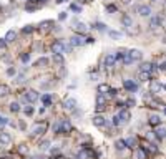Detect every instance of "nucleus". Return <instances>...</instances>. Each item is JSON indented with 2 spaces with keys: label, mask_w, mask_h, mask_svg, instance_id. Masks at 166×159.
I'll use <instances>...</instances> for the list:
<instances>
[{
  "label": "nucleus",
  "mask_w": 166,
  "mask_h": 159,
  "mask_svg": "<svg viewBox=\"0 0 166 159\" xmlns=\"http://www.w3.org/2000/svg\"><path fill=\"white\" fill-rule=\"evenodd\" d=\"M20 58H22V61H23V63H28V61H30V53H22Z\"/></svg>",
  "instance_id": "nucleus-37"
},
{
  "label": "nucleus",
  "mask_w": 166,
  "mask_h": 159,
  "mask_svg": "<svg viewBox=\"0 0 166 159\" xmlns=\"http://www.w3.org/2000/svg\"><path fill=\"white\" fill-rule=\"evenodd\" d=\"M10 111L12 113H19L20 111V104L19 103H12L10 104Z\"/></svg>",
  "instance_id": "nucleus-35"
},
{
  "label": "nucleus",
  "mask_w": 166,
  "mask_h": 159,
  "mask_svg": "<svg viewBox=\"0 0 166 159\" xmlns=\"http://www.w3.org/2000/svg\"><path fill=\"white\" fill-rule=\"evenodd\" d=\"M15 37H17V33H15L13 30H9V32H7V35H5V42L10 43V42H13V40H15Z\"/></svg>",
  "instance_id": "nucleus-21"
},
{
  "label": "nucleus",
  "mask_w": 166,
  "mask_h": 159,
  "mask_svg": "<svg viewBox=\"0 0 166 159\" xmlns=\"http://www.w3.org/2000/svg\"><path fill=\"white\" fill-rule=\"evenodd\" d=\"M85 43H87V38H83L80 33H77V35H73L70 38V45H73V47H83Z\"/></svg>",
  "instance_id": "nucleus-1"
},
{
  "label": "nucleus",
  "mask_w": 166,
  "mask_h": 159,
  "mask_svg": "<svg viewBox=\"0 0 166 159\" xmlns=\"http://www.w3.org/2000/svg\"><path fill=\"white\" fill-rule=\"evenodd\" d=\"M7 94H10V88L7 84H0V98H3Z\"/></svg>",
  "instance_id": "nucleus-22"
},
{
  "label": "nucleus",
  "mask_w": 166,
  "mask_h": 159,
  "mask_svg": "<svg viewBox=\"0 0 166 159\" xmlns=\"http://www.w3.org/2000/svg\"><path fill=\"white\" fill-rule=\"evenodd\" d=\"M149 27L151 28L161 27V17H153V18H151V23H149Z\"/></svg>",
  "instance_id": "nucleus-19"
},
{
  "label": "nucleus",
  "mask_w": 166,
  "mask_h": 159,
  "mask_svg": "<svg viewBox=\"0 0 166 159\" xmlns=\"http://www.w3.org/2000/svg\"><path fill=\"white\" fill-rule=\"evenodd\" d=\"M73 28L77 30V33H80V35L87 32V25H85V23H75V27Z\"/></svg>",
  "instance_id": "nucleus-20"
},
{
  "label": "nucleus",
  "mask_w": 166,
  "mask_h": 159,
  "mask_svg": "<svg viewBox=\"0 0 166 159\" xmlns=\"http://www.w3.org/2000/svg\"><path fill=\"white\" fill-rule=\"evenodd\" d=\"M161 83L158 81V80H151L149 81V93H153V94H156V93H159L161 91Z\"/></svg>",
  "instance_id": "nucleus-6"
},
{
  "label": "nucleus",
  "mask_w": 166,
  "mask_h": 159,
  "mask_svg": "<svg viewBox=\"0 0 166 159\" xmlns=\"http://www.w3.org/2000/svg\"><path fill=\"white\" fill-rule=\"evenodd\" d=\"M121 23H123L125 27H131V25H133V20H131V17H130V15H123Z\"/></svg>",
  "instance_id": "nucleus-23"
},
{
  "label": "nucleus",
  "mask_w": 166,
  "mask_h": 159,
  "mask_svg": "<svg viewBox=\"0 0 166 159\" xmlns=\"http://www.w3.org/2000/svg\"><path fill=\"white\" fill-rule=\"evenodd\" d=\"M105 106H106V98H105V94H98L97 96V111L101 113L103 110H105Z\"/></svg>",
  "instance_id": "nucleus-3"
},
{
  "label": "nucleus",
  "mask_w": 166,
  "mask_h": 159,
  "mask_svg": "<svg viewBox=\"0 0 166 159\" xmlns=\"http://www.w3.org/2000/svg\"><path fill=\"white\" fill-rule=\"evenodd\" d=\"M123 86L126 88V90L130 91V93H133V91H136V90H138L136 83H133L131 80H125V81H123Z\"/></svg>",
  "instance_id": "nucleus-13"
},
{
  "label": "nucleus",
  "mask_w": 166,
  "mask_h": 159,
  "mask_svg": "<svg viewBox=\"0 0 166 159\" xmlns=\"http://www.w3.org/2000/svg\"><path fill=\"white\" fill-rule=\"evenodd\" d=\"M135 144H136V138H130V139H126L128 148H138V146H135Z\"/></svg>",
  "instance_id": "nucleus-34"
},
{
  "label": "nucleus",
  "mask_w": 166,
  "mask_h": 159,
  "mask_svg": "<svg viewBox=\"0 0 166 159\" xmlns=\"http://www.w3.org/2000/svg\"><path fill=\"white\" fill-rule=\"evenodd\" d=\"M153 2H155V0H153Z\"/></svg>",
  "instance_id": "nucleus-57"
},
{
  "label": "nucleus",
  "mask_w": 166,
  "mask_h": 159,
  "mask_svg": "<svg viewBox=\"0 0 166 159\" xmlns=\"http://www.w3.org/2000/svg\"><path fill=\"white\" fill-rule=\"evenodd\" d=\"M53 133H57V134L62 133V123H55L53 124Z\"/></svg>",
  "instance_id": "nucleus-36"
},
{
  "label": "nucleus",
  "mask_w": 166,
  "mask_h": 159,
  "mask_svg": "<svg viewBox=\"0 0 166 159\" xmlns=\"http://www.w3.org/2000/svg\"><path fill=\"white\" fill-rule=\"evenodd\" d=\"M91 121H93V124H95V126H98V128H101V126H105V124H106V118H105V116H101V114H97V116H93V119H91Z\"/></svg>",
  "instance_id": "nucleus-8"
},
{
  "label": "nucleus",
  "mask_w": 166,
  "mask_h": 159,
  "mask_svg": "<svg viewBox=\"0 0 166 159\" xmlns=\"http://www.w3.org/2000/svg\"><path fill=\"white\" fill-rule=\"evenodd\" d=\"M145 148H146V149H149L151 151V152H156V148H155V144H148V146H145Z\"/></svg>",
  "instance_id": "nucleus-46"
},
{
  "label": "nucleus",
  "mask_w": 166,
  "mask_h": 159,
  "mask_svg": "<svg viewBox=\"0 0 166 159\" xmlns=\"http://www.w3.org/2000/svg\"><path fill=\"white\" fill-rule=\"evenodd\" d=\"M87 43H95V38H91V37H88V38H87Z\"/></svg>",
  "instance_id": "nucleus-51"
},
{
  "label": "nucleus",
  "mask_w": 166,
  "mask_h": 159,
  "mask_svg": "<svg viewBox=\"0 0 166 159\" xmlns=\"http://www.w3.org/2000/svg\"><path fill=\"white\" fill-rule=\"evenodd\" d=\"M65 18H67V12H62V13L58 15V20H60V22H63Z\"/></svg>",
  "instance_id": "nucleus-47"
},
{
  "label": "nucleus",
  "mask_w": 166,
  "mask_h": 159,
  "mask_svg": "<svg viewBox=\"0 0 166 159\" xmlns=\"http://www.w3.org/2000/svg\"><path fill=\"white\" fill-rule=\"evenodd\" d=\"M165 88H166V84H165Z\"/></svg>",
  "instance_id": "nucleus-56"
},
{
  "label": "nucleus",
  "mask_w": 166,
  "mask_h": 159,
  "mask_svg": "<svg viewBox=\"0 0 166 159\" xmlns=\"http://www.w3.org/2000/svg\"><path fill=\"white\" fill-rule=\"evenodd\" d=\"M45 131H47V123L35 124V128L32 129V136H42V134H43Z\"/></svg>",
  "instance_id": "nucleus-4"
},
{
  "label": "nucleus",
  "mask_w": 166,
  "mask_h": 159,
  "mask_svg": "<svg viewBox=\"0 0 166 159\" xmlns=\"http://www.w3.org/2000/svg\"><path fill=\"white\" fill-rule=\"evenodd\" d=\"M52 51L53 53H65V43L60 42V40H55L52 43Z\"/></svg>",
  "instance_id": "nucleus-2"
},
{
  "label": "nucleus",
  "mask_w": 166,
  "mask_h": 159,
  "mask_svg": "<svg viewBox=\"0 0 166 159\" xmlns=\"http://www.w3.org/2000/svg\"><path fill=\"white\" fill-rule=\"evenodd\" d=\"M128 55L131 56V60H133V61H140V60L143 58V53H141L140 50H130V51H128Z\"/></svg>",
  "instance_id": "nucleus-12"
},
{
  "label": "nucleus",
  "mask_w": 166,
  "mask_h": 159,
  "mask_svg": "<svg viewBox=\"0 0 166 159\" xmlns=\"http://www.w3.org/2000/svg\"><path fill=\"white\" fill-rule=\"evenodd\" d=\"M106 12H110V13H115V12H116V7H115V5H108V7H106Z\"/></svg>",
  "instance_id": "nucleus-44"
},
{
  "label": "nucleus",
  "mask_w": 166,
  "mask_h": 159,
  "mask_svg": "<svg viewBox=\"0 0 166 159\" xmlns=\"http://www.w3.org/2000/svg\"><path fill=\"white\" fill-rule=\"evenodd\" d=\"M10 143H12V138H10L9 133L0 131V144H3V146H9Z\"/></svg>",
  "instance_id": "nucleus-10"
},
{
  "label": "nucleus",
  "mask_w": 166,
  "mask_h": 159,
  "mask_svg": "<svg viewBox=\"0 0 166 159\" xmlns=\"http://www.w3.org/2000/svg\"><path fill=\"white\" fill-rule=\"evenodd\" d=\"M25 98H27L28 103H35V101L38 100V93H37L35 90H28V91L25 93Z\"/></svg>",
  "instance_id": "nucleus-9"
},
{
  "label": "nucleus",
  "mask_w": 166,
  "mask_h": 159,
  "mask_svg": "<svg viewBox=\"0 0 166 159\" xmlns=\"http://www.w3.org/2000/svg\"><path fill=\"white\" fill-rule=\"evenodd\" d=\"M103 61H105V66L111 68V66H115V63H116V56H115V55H106Z\"/></svg>",
  "instance_id": "nucleus-15"
},
{
  "label": "nucleus",
  "mask_w": 166,
  "mask_h": 159,
  "mask_svg": "<svg viewBox=\"0 0 166 159\" xmlns=\"http://www.w3.org/2000/svg\"><path fill=\"white\" fill-rule=\"evenodd\" d=\"M159 68H161V70H166V61H163V63L159 65Z\"/></svg>",
  "instance_id": "nucleus-52"
},
{
  "label": "nucleus",
  "mask_w": 166,
  "mask_h": 159,
  "mask_svg": "<svg viewBox=\"0 0 166 159\" xmlns=\"http://www.w3.org/2000/svg\"><path fill=\"white\" fill-rule=\"evenodd\" d=\"M71 48H73V45H65V51L70 53V51H71Z\"/></svg>",
  "instance_id": "nucleus-49"
},
{
  "label": "nucleus",
  "mask_w": 166,
  "mask_h": 159,
  "mask_svg": "<svg viewBox=\"0 0 166 159\" xmlns=\"http://www.w3.org/2000/svg\"><path fill=\"white\" fill-rule=\"evenodd\" d=\"M55 23H53V20H43V22H40V30H43V32H48L50 28L53 27Z\"/></svg>",
  "instance_id": "nucleus-11"
},
{
  "label": "nucleus",
  "mask_w": 166,
  "mask_h": 159,
  "mask_svg": "<svg viewBox=\"0 0 166 159\" xmlns=\"http://www.w3.org/2000/svg\"><path fill=\"white\" fill-rule=\"evenodd\" d=\"M118 118H120V123H128L130 121V113H128L126 110H120Z\"/></svg>",
  "instance_id": "nucleus-16"
},
{
  "label": "nucleus",
  "mask_w": 166,
  "mask_h": 159,
  "mask_svg": "<svg viewBox=\"0 0 166 159\" xmlns=\"http://www.w3.org/2000/svg\"><path fill=\"white\" fill-rule=\"evenodd\" d=\"M42 101H43L45 106H50V104H52V96H50V94H43V96H42Z\"/></svg>",
  "instance_id": "nucleus-27"
},
{
  "label": "nucleus",
  "mask_w": 166,
  "mask_h": 159,
  "mask_svg": "<svg viewBox=\"0 0 166 159\" xmlns=\"http://www.w3.org/2000/svg\"><path fill=\"white\" fill-rule=\"evenodd\" d=\"M128 106V108H131V106H135V100L133 98H130V100H126V103H125Z\"/></svg>",
  "instance_id": "nucleus-45"
},
{
  "label": "nucleus",
  "mask_w": 166,
  "mask_h": 159,
  "mask_svg": "<svg viewBox=\"0 0 166 159\" xmlns=\"http://www.w3.org/2000/svg\"><path fill=\"white\" fill-rule=\"evenodd\" d=\"M136 12H138L140 17H149V15H151V7H148V5H140L136 9Z\"/></svg>",
  "instance_id": "nucleus-7"
},
{
  "label": "nucleus",
  "mask_w": 166,
  "mask_h": 159,
  "mask_svg": "<svg viewBox=\"0 0 166 159\" xmlns=\"http://www.w3.org/2000/svg\"><path fill=\"white\" fill-rule=\"evenodd\" d=\"M63 108H65L67 111H73V110L77 108V100H75V98H67V100L63 101Z\"/></svg>",
  "instance_id": "nucleus-5"
},
{
  "label": "nucleus",
  "mask_w": 166,
  "mask_h": 159,
  "mask_svg": "<svg viewBox=\"0 0 166 159\" xmlns=\"http://www.w3.org/2000/svg\"><path fill=\"white\" fill-rule=\"evenodd\" d=\"M108 33H110V37L115 38V40H118V38L123 37V33H121V32H115V30H111V32H108Z\"/></svg>",
  "instance_id": "nucleus-32"
},
{
  "label": "nucleus",
  "mask_w": 166,
  "mask_h": 159,
  "mask_svg": "<svg viewBox=\"0 0 166 159\" xmlns=\"http://www.w3.org/2000/svg\"><path fill=\"white\" fill-rule=\"evenodd\" d=\"M38 148H40V149H42V151H47V149H48V148H50V141L43 139V141H42V143H40V146H38Z\"/></svg>",
  "instance_id": "nucleus-31"
},
{
  "label": "nucleus",
  "mask_w": 166,
  "mask_h": 159,
  "mask_svg": "<svg viewBox=\"0 0 166 159\" xmlns=\"http://www.w3.org/2000/svg\"><path fill=\"white\" fill-rule=\"evenodd\" d=\"M140 81H151V73H146V71H140Z\"/></svg>",
  "instance_id": "nucleus-18"
},
{
  "label": "nucleus",
  "mask_w": 166,
  "mask_h": 159,
  "mask_svg": "<svg viewBox=\"0 0 166 159\" xmlns=\"http://www.w3.org/2000/svg\"><path fill=\"white\" fill-rule=\"evenodd\" d=\"M98 91H100L101 94H105L106 91H110V86H108V84H105V83H101L100 86H98Z\"/></svg>",
  "instance_id": "nucleus-28"
},
{
  "label": "nucleus",
  "mask_w": 166,
  "mask_h": 159,
  "mask_svg": "<svg viewBox=\"0 0 166 159\" xmlns=\"http://www.w3.org/2000/svg\"><path fill=\"white\" fill-rule=\"evenodd\" d=\"M115 146H116V149H125V148H126V141L118 139L116 143H115Z\"/></svg>",
  "instance_id": "nucleus-29"
},
{
  "label": "nucleus",
  "mask_w": 166,
  "mask_h": 159,
  "mask_svg": "<svg viewBox=\"0 0 166 159\" xmlns=\"http://www.w3.org/2000/svg\"><path fill=\"white\" fill-rule=\"evenodd\" d=\"M25 9H27V12H33V10H37V7H33V5H27Z\"/></svg>",
  "instance_id": "nucleus-48"
},
{
  "label": "nucleus",
  "mask_w": 166,
  "mask_h": 159,
  "mask_svg": "<svg viewBox=\"0 0 166 159\" xmlns=\"http://www.w3.org/2000/svg\"><path fill=\"white\" fill-rule=\"evenodd\" d=\"M71 129V126H70L68 121H62V133H67Z\"/></svg>",
  "instance_id": "nucleus-33"
},
{
  "label": "nucleus",
  "mask_w": 166,
  "mask_h": 159,
  "mask_svg": "<svg viewBox=\"0 0 166 159\" xmlns=\"http://www.w3.org/2000/svg\"><path fill=\"white\" fill-rule=\"evenodd\" d=\"M48 63H50L48 58L42 56V58H38V61H37V66H42V68H45V66H48Z\"/></svg>",
  "instance_id": "nucleus-24"
},
{
  "label": "nucleus",
  "mask_w": 166,
  "mask_h": 159,
  "mask_svg": "<svg viewBox=\"0 0 166 159\" xmlns=\"http://www.w3.org/2000/svg\"><path fill=\"white\" fill-rule=\"evenodd\" d=\"M165 113H166V108H165Z\"/></svg>",
  "instance_id": "nucleus-55"
},
{
  "label": "nucleus",
  "mask_w": 166,
  "mask_h": 159,
  "mask_svg": "<svg viewBox=\"0 0 166 159\" xmlns=\"http://www.w3.org/2000/svg\"><path fill=\"white\" fill-rule=\"evenodd\" d=\"M32 32H33V25H25V27L22 28V33L23 35H30Z\"/></svg>",
  "instance_id": "nucleus-26"
},
{
  "label": "nucleus",
  "mask_w": 166,
  "mask_h": 159,
  "mask_svg": "<svg viewBox=\"0 0 166 159\" xmlns=\"http://www.w3.org/2000/svg\"><path fill=\"white\" fill-rule=\"evenodd\" d=\"M93 28H97V30H100V32H105V30H106L103 23H95V25H93Z\"/></svg>",
  "instance_id": "nucleus-39"
},
{
  "label": "nucleus",
  "mask_w": 166,
  "mask_h": 159,
  "mask_svg": "<svg viewBox=\"0 0 166 159\" xmlns=\"http://www.w3.org/2000/svg\"><path fill=\"white\" fill-rule=\"evenodd\" d=\"M38 0H28V3H37Z\"/></svg>",
  "instance_id": "nucleus-53"
},
{
  "label": "nucleus",
  "mask_w": 166,
  "mask_h": 159,
  "mask_svg": "<svg viewBox=\"0 0 166 159\" xmlns=\"http://www.w3.org/2000/svg\"><path fill=\"white\" fill-rule=\"evenodd\" d=\"M135 154H136V159H148V152H146V148H136L135 151Z\"/></svg>",
  "instance_id": "nucleus-14"
},
{
  "label": "nucleus",
  "mask_w": 166,
  "mask_h": 159,
  "mask_svg": "<svg viewBox=\"0 0 166 159\" xmlns=\"http://www.w3.org/2000/svg\"><path fill=\"white\" fill-rule=\"evenodd\" d=\"M7 48V42H5V38H0V50H5Z\"/></svg>",
  "instance_id": "nucleus-43"
},
{
  "label": "nucleus",
  "mask_w": 166,
  "mask_h": 159,
  "mask_svg": "<svg viewBox=\"0 0 166 159\" xmlns=\"http://www.w3.org/2000/svg\"><path fill=\"white\" fill-rule=\"evenodd\" d=\"M149 124H151V126H159V124H161V118H159V116H151V118H149Z\"/></svg>",
  "instance_id": "nucleus-25"
},
{
  "label": "nucleus",
  "mask_w": 166,
  "mask_h": 159,
  "mask_svg": "<svg viewBox=\"0 0 166 159\" xmlns=\"http://www.w3.org/2000/svg\"><path fill=\"white\" fill-rule=\"evenodd\" d=\"M156 136L159 138V139H163V138H166V128H158Z\"/></svg>",
  "instance_id": "nucleus-30"
},
{
  "label": "nucleus",
  "mask_w": 166,
  "mask_h": 159,
  "mask_svg": "<svg viewBox=\"0 0 166 159\" xmlns=\"http://www.w3.org/2000/svg\"><path fill=\"white\" fill-rule=\"evenodd\" d=\"M65 58H63V53H53V63L57 65H63Z\"/></svg>",
  "instance_id": "nucleus-17"
},
{
  "label": "nucleus",
  "mask_w": 166,
  "mask_h": 159,
  "mask_svg": "<svg viewBox=\"0 0 166 159\" xmlns=\"http://www.w3.org/2000/svg\"><path fill=\"white\" fill-rule=\"evenodd\" d=\"M123 2H125V3H130V2H131V0H123Z\"/></svg>",
  "instance_id": "nucleus-54"
},
{
  "label": "nucleus",
  "mask_w": 166,
  "mask_h": 159,
  "mask_svg": "<svg viewBox=\"0 0 166 159\" xmlns=\"http://www.w3.org/2000/svg\"><path fill=\"white\" fill-rule=\"evenodd\" d=\"M15 73H17V70H15V68H12V66L7 70V75H9V76H15Z\"/></svg>",
  "instance_id": "nucleus-42"
},
{
  "label": "nucleus",
  "mask_w": 166,
  "mask_h": 159,
  "mask_svg": "<svg viewBox=\"0 0 166 159\" xmlns=\"http://www.w3.org/2000/svg\"><path fill=\"white\" fill-rule=\"evenodd\" d=\"M110 94L115 96V94H116V90H115V88H110Z\"/></svg>",
  "instance_id": "nucleus-50"
},
{
  "label": "nucleus",
  "mask_w": 166,
  "mask_h": 159,
  "mask_svg": "<svg viewBox=\"0 0 166 159\" xmlns=\"http://www.w3.org/2000/svg\"><path fill=\"white\" fill-rule=\"evenodd\" d=\"M116 60H125V56H126V53H125V51H118L116 55Z\"/></svg>",
  "instance_id": "nucleus-41"
},
{
  "label": "nucleus",
  "mask_w": 166,
  "mask_h": 159,
  "mask_svg": "<svg viewBox=\"0 0 166 159\" xmlns=\"http://www.w3.org/2000/svg\"><path fill=\"white\" fill-rule=\"evenodd\" d=\"M70 10H73V12H77V13H80V12H81V7H78L77 3H71V5H70Z\"/></svg>",
  "instance_id": "nucleus-38"
},
{
  "label": "nucleus",
  "mask_w": 166,
  "mask_h": 159,
  "mask_svg": "<svg viewBox=\"0 0 166 159\" xmlns=\"http://www.w3.org/2000/svg\"><path fill=\"white\" fill-rule=\"evenodd\" d=\"M23 113H25L27 116H32V114H33V108H32V106H27V108L23 110Z\"/></svg>",
  "instance_id": "nucleus-40"
}]
</instances>
